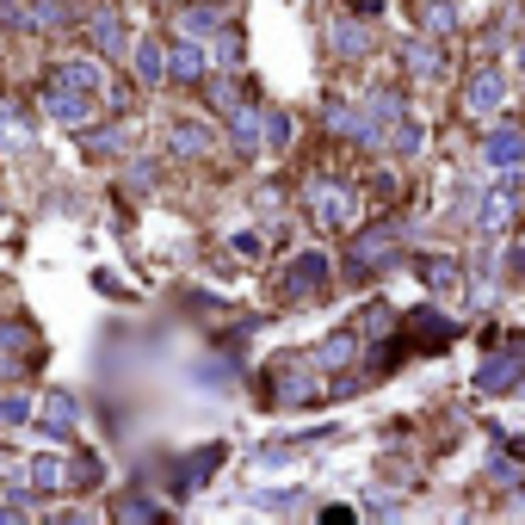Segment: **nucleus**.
Listing matches in <instances>:
<instances>
[{
    "instance_id": "7",
    "label": "nucleus",
    "mask_w": 525,
    "mask_h": 525,
    "mask_svg": "<svg viewBox=\"0 0 525 525\" xmlns=\"http://www.w3.org/2000/svg\"><path fill=\"white\" fill-rule=\"evenodd\" d=\"M167 75H173V81H198V75H204L198 50H192V44H173V56H167Z\"/></svg>"
},
{
    "instance_id": "1",
    "label": "nucleus",
    "mask_w": 525,
    "mask_h": 525,
    "mask_svg": "<svg viewBox=\"0 0 525 525\" xmlns=\"http://www.w3.org/2000/svg\"><path fill=\"white\" fill-rule=\"evenodd\" d=\"M93 68L87 62H62L56 75H50V87H44V105H50V118H62V124H87V112H93Z\"/></svg>"
},
{
    "instance_id": "11",
    "label": "nucleus",
    "mask_w": 525,
    "mask_h": 525,
    "mask_svg": "<svg viewBox=\"0 0 525 525\" xmlns=\"http://www.w3.org/2000/svg\"><path fill=\"white\" fill-rule=\"evenodd\" d=\"M334 44H340V56H359V25H334Z\"/></svg>"
},
{
    "instance_id": "9",
    "label": "nucleus",
    "mask_w": 525,
    "mask_h": 525,
    "mask_svg": "<svg viewBox=\"0 0 525 525\" xmlns=\"http://www.w3.org/2000/svg\"><path fill=\"white\" fill-rule=\"evenodd\" d=\"M346 359H353V334H334L322 353H315V365H346Z\"/></svg>"
},
{
    "instance_id": "15",
    "label": "nucleus",
    "mask_w": 525,
    "mask_h": 525,
    "mask_svg": "<svg viewBox=\"0 0 525 525\" xmlns=\"http://www.w3.org/2000/svg\"><path fill=\"white\" fill-rule=\"evenodd\" d=\"M136 68H143V75H161V56H155V44H143V56H136Z\"/></svg>"
},
{
    "instance_id": "12",
    "label": "nucleus",
    "mask_w": 525,
    "mask_h": 525,
    "mask_svg": "<svg viewBox=\"0 0 525 525\" xmlns=\"http://www.w3.org/2000/svg\"><path fill=\"white\" fill-rule=\"evenodd\" d=\"M50 427H56V433H62V427H75V402H68V396L50 402Z\"/></svg>"
},
{
    "instance_id": "13",
    "label": "nucleus",
    "mask_w": 525,
    "mask_h": 525,
    "mask_svg": "<svg viewBox=\"0 0 525 525\" xmlns=\"http://www.w3.org/2000/svg\"><path fill=\"white\" fill-rule=\"evenodd\" d=\"M451 19H458V13H451L445 0H433V7H427V25H433V31H451Z\"/></svg>"
},
{
    "instance_id": "3",
    "label": "nucleus",
    "mask_w": 525,
    "mask_h": 525,
    "mask_svg": "<svg viewBox=\"0 0 525 525\" xmlns=\"http://www.w3.org/2000/svg\"><path fill=\"white\" fill-rule=\"evenodd\" d=\"M322 285H328V260H322V254H303V260L285 272V297H291V303H309Z\"/></svg>"
},
{
    "instance_id": "10",
    "label": "nucleus",
    "mask_w": 525,
    "mask_h": 525,
    "mask_svg": "<svg viewBox=\"0 0 525 525\" xmlns=\"http://www.w3.org/2000/svg\"><path fill=\"white\" fill-rule=\"evenodd\" d=\"M507 210H513V198H507V192H488V210H482V223H488V229H501V223H507Z\"/></svg>"
},
{
    "instance_id": "4",
    "label": "nucleus",
    "mask_w": 525,
    "mask_h": 525,
    "mask_svg": "<svg viewBox=\"0 0 525 525\" xmlns=\"http://www.w3.org/2000/svg\"><path fill=\"white\" fill-rule=\"evenodd\" d=\"M464 105H470V112L482 118V112H495V105H501V75H495V68H482V75L470 81V93H464Z\"/></svg>"
},
{
    "instance_id": "14",
    "label": "nucleus",
    "mask_w": 525,
    "mask_h": 525,
    "mask_svg": "<svg viewBox=\"0 0 525 525\" xmlns=\"http://www.w3.org/2000/svg\"><path fill=\"white\" fill-rule=\"evenodd\" d=\"M31 482H38V488H56V464L38 458V464H31Z\"/></svg>"
},
{
    "instance_id": "6",
    "label": "nucleus",
    "mask_w": 525,
    "mask_h": 525,
    "mask_svg": "<svg viewBox=\"0 0 525 525\" xmlns=\"http://www.w3.org/2000/svg\"><path fill=\"white\" fill-rule=\"evenodd\" d=\"M488 161H495V167H513V161H525V136H519V130H501L495 143H488Z\"/></svg>"
},
{
    "instance_id": "2",
    "label": "nucleus",
    "mask_w": 525,
    "mask_h": 525,
    "mask_svg": "<svg viewBox=\"0 0 525 525\" xmlns=\"http://www.w3.org/2000/svg\"><path fill=\"white\" fill-rule=\"evenodd\" d=\"M309 210H315V223H353V192L346 186H334V180H315L309 186Z\"/></svg>"
},
{
    "instance_id": "16",
    "label": "nucleus",
    "mask_w": 525,
    "mask_h": 525,
    "mask_svg": "<svg viewBox=\"0 0 525 525\" xmlns=\"http://www.w3.org/2000/svg\"><path fill=\"white\" fill-rule=\"evenodd\" d=\"M519 68H525V44H519Z\"/></svg>"
},
{
    "instance_id": "8",
    "label": "nucleus",
    "mask_w": 525,
    "mask_h": 525,
    "mask_svg": "<svg viewBox=\"0 0 525 525\" xmlns=\"http://www.w3.org/2000/svg\"><path fill=\"white\" fill-rule=\"evenodd\" d=\"M167 149H180V155H204V149H210V136H204L198 124H173V130H167Z\"/></svg>"
},
{
    "instance_id": "5",
    "label": "nucleus",
    "mask_w": 525,
    "mask_h": 525,
    "mask_svg": "<svg viewBox=\"0 0 525 525\" xmlns=\"http://www.w3.org/2000/svg\"><path fill=\"white\" fill-rule=\"evenodd\" d=\"M93 44H99L105 56H124V19H118L112 7H99V13H93Z\"/></svg>"
}]
</instances>
